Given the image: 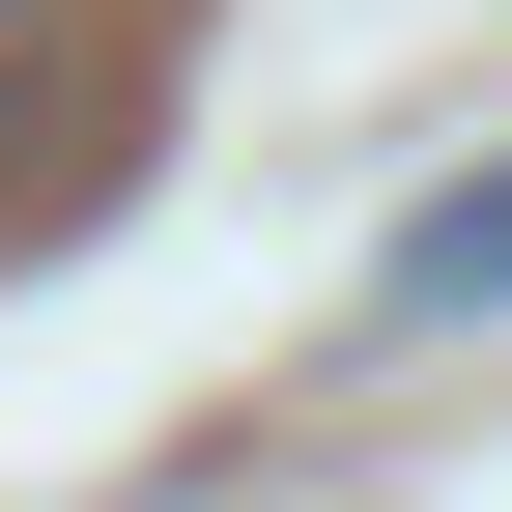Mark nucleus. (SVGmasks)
Segmentation results:
<instances>
[{"mask_svg":"<svg viewBox=\"0 0 512 512\" xmlns=\"http://www.w3.org/2000/svg\"><path fill=\"white\" fill-rule=\"evenodd\" d=\"M399 313H512V171H456V200L399 228Z\"/></svg>","mask_w":512,"mask_h":512,"instance_id":"f257e3e1","label":"nucleus"},{"mask_svg":"<svg viewBox=\"0 0 512 512\" xmlns=\"http://www.w3.org/2000/svg\"><path fill=\"white\" fill-rule=\"evenodd\" d=\"M0 29H29V0H0Z\"/></svg>","mask_w":512,"mask_h":512,"instance_id":"f03ea898","label":"nucleus"}]
</instances>
